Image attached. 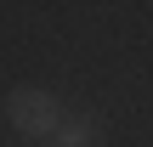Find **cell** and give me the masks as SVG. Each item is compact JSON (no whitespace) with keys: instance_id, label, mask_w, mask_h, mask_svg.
Returning a JSON list of instances; mask_svg holds the SVG:
<instances>
[{"instance_id":"cell-1","label":"cell","mask_w":153,"mask_h":147,"mask_svg":"<svg viewBox=\"0 0 153 147\" xmlns=\"http://www.w3.org/2000/svg\"><path fill=\"white\" fill-rule=\"evenodd\" d=\"M62 102L45 91V85H17L6 96V125L17 130V142H51L62 130Z\"/></svg>"},{"instance_id":"cell-2","label":"cell","mask_w":153,"mask_h":147,"mask_svg":"<svg viewBox=\"0 0 153 147\" xmlns=\"http://www.w3.org/2000/svg\"><path fill=\"white\" fill-rule=\"evenodd\" d=\"M97 142H102V125H97V119H85V113H68V119H62V130H57L45 147H97Z\"/></svg>"}]
</instances>
